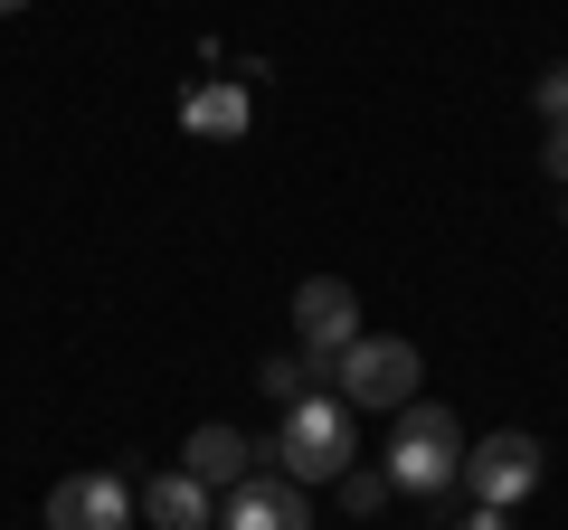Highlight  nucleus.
Returning a JSON list of instances; mask_svg holds the SVG:
<instances>
[{"instance_id":"14","label":"nucleus","mask_w":568,"mask_h":530,"mask_svg":"<svg viewBox=\"0 0 568 530\" xmlns=\"http://www.w3.org/2000/svg\"><path fill=\"white\" fill-rule=\"evenodd\" d=\"M540 162H549V181L568 190V123H549V152H540Z\"/></svg>"},{"instance_id":"9","label":"nucleus","mask_w":568,"mask_h":530,"mask_svg":"<svg viewBox=\"0 0 568 530\" xmlns=\"http://www.w3.org/2000/svg\"><path fill=\"white\" fill-rule=\"evenodd\" d=\"M246 123H256V104H246V77H209L181 95V133H200V143H237Z\"/></svg>"},{"instance_id":"2","label":"nucleus","mask_w":568,"mask_h":530,"mask_svg":"<svg viewBox=\"0 0 568 530\" xmlns=\"http://www.w3.org/2000/svg\"><path fill=\"white\" fill-rule=\"evenodd\" d=\"M275 455H284V483H332V473H351V455H361V408H342V398H294L275 427Z\"/></svg>"},{"instance_id":"7","label":"nucleus","mask_w":568,"mask_h":530,"mask_svg":"<svg viewBox=\"0 0 568 530\" xmlns=\"http://www.w3.org/2000/svg\"><path fill=\"white\" fill-rule=\"evenodd\" d=\"M209 530H313V492L284 473H246V483H227V511Z\"/></svg>"},{"instance_id":"3","label":"nucleus","mask_w":568,"mask_h":530,"mask_svg":"<svg viewBox=\"0 0 568 530\" xmlns=\"http://www.w3.org/2000/svg\"><path fill=\"white\" fill-rule=\"evenodd\" d=\"M455 483H474L484 511H511V502H530V492L549 483V446L521 436V427H493V436L465 446V473H455Z\"/></svg>"},{"instance_id":"5","label":"nucleus","mask_w":568,"mask_h":530,"mask_svg":"<svg viewBox=\"0 0 568 530\" xmlns=\"http://www.w3.org/2000/svg\"><path fill=\"white\" fill-rule=\"evenodd\" d=\"M351 342H361V294H351L342 275H304V285H294V350L332 369Z\"/></svg>"},{"instance_id":"4","label":"nucleus","mask_w":568,"mask_h":530,"mask_svg":"<svg viewBox=\"0 0 568 530\" xmlns=\"http://www.w3.org/2000/svg\"><path fill=\"white\" fill-rule=\"evenodd\" d=\"M332 379H342V408H388L398 417L407 398H417V379H426V360H417V342H351L342 360H332Z\"/></svg>"},{"instance_id":"11","label":"nucleus","mask_w":568,"mask_h":530,"mask_svg":"<svg viewBox=\"0 0 568 530\" xmlns=\"http://www.w3.org/2000/svg\"><path fill=\"white\" fill-rule=\"evenodd\" d=\"M313 379H323V360H304V350H284V360L256 369V388L275 398V408H294V398H313Z\"/></svg>"},{"instance_id":"1","label":"nucleus","mask_w":568,"mask_h":530,"mask_svg":"<svg viewBox=\"0 0 568 530\" xmlns=\"http://www.w3.org/2000/svg\"><path fill=\"white\" fill-rule=\"evenodd\" d=\"M379 473H388V492H455V473H465V427H455V408L407 398V408L388 417Z\"/></svg>"},{"instance_id":"8","label":"nucleus","mask_w":568,"mask_h":530,"mask_svg":"<svg viewBox=\"0 0 568 530\" xmlns=\"http://www.w3.org/2000/svg\"><path fill=\"white\" fill-rule=\"evenodd\" d=\"M133 511H142V530H209V521H219L209 483H200V473H181V465H162L152 483H133Z\"/></svg>"},{"instance_id":"10","label":"nucleus","mask_w":568,"mask_h":530,"mask_svg":"<svg viewBox=\"0 0 568 530\" xmlns=\"http://www.w3.org/2000/svg\"><path fill=\"white\" fill-rule=\"evenodd\" d=\"M181 473H200L209 492H219V483H246V473H256V446H246L237 427H200V436L181 446Z\"/></svg>"},{"instance_id":"6","label":"nucleus","mask_w":568,"mask_h":530,"mask_svg":"<svg viewBox=\"0 0 568 530\" xmlns=\"http://www.w3.org/2000/svg\"><path fill=\"white\" fill-rule=\"evenodd\" d=\"M48 530H133V483L123 473H67L48 492Z\"/></svg>"},{"instance_id":"12","label":"nucleus","mask_w":568,"mask_h":530,"mask_svg":"<svg viewBox=\"0 0 568 530\" xmlns=\"http://www.w3.org/2000/svg\"><path fill=\"white\" fill-rule=\"evenodd\" d=\"M332 483H342V511H379V502H388V473H361V465H351V473H332Z\"/></svg>"},{"instance_id":"13","label":"nucleus","mask_w":568,"mask_h":530,"mask_svg":"<svg viewBox=\"0 0 568 530\" xmlns=\"http://www.w3.org/2000/svg\"><path fill=\"white\" fill-rule=\"evenodd\" d=\"M540 114H549V123H568V58L540 77Z\"/></svg>"},{"instance_id":"15","label":"nucleus","mask_w":568,"mask_h":530,"mask_svg":"<svg viewBox=\"0 0 568 530\" xmlns=\"http://www.w3.org/2000/svg\"><path fill=\"white\" fill-rule=\"evenodd\" d=\"M455 530H511V511H484V502H474V511H465Z\"/></svg>"},{"instance_id":"16","label":"nucleus","mask_w":568,"mask_h":530,"mask_svg":"<svg viewBox=\"0 0 568 530\" xmlns=\"http://www.w3.org/2000/svg\"><path fill=\"white\" fill-rule=\"evenodd\" d=\"M20 10H29V0H0V20H20Z\"/></svg>"}]
</instances>
